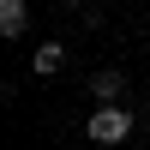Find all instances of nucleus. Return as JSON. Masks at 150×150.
<instances>
[{"mask_svg": "<svg viewBox=\"0 0 150 150\" xmlns=\"http://www.w3.org/2000/svg\"><path fill=\"white\" fill-rule=\"evenodd\" d=\"M84 138H90V144H126L132 138V114H126V108H96L90 126H84Z\"/></svg>", "mask_w": 150, "mask_h": 150, "instance_id": "1", "label": "nucleus"}, {"mask_svg": "<svg viewBox=\"0 0 150 150\" xmlns=\"http://www.w3.org/2000/svg\"><path fill=\"white\" fill-rule=\"evenodd\" d=\"M24 30H30V6H24V0H0V36L18 42Z\"/></svg>", "mask_w": 150, "mask_h": 150, "instance_id": "2", "label": "nucleus"}, {"mask_svg": "<svg viewBox=\"0 0 150 150\" xmlns=\"http://www.w3.org/2000/svg\"><path fill=\"white\" fill-rule=\"evenodd\" d=\"M120 90H126V78H120L114 66H108V72H96V78H90V96H96L102 108H114V96H120Z\"/></svg>", "mask_w": 150, "mask_h": 150, "instance_id": "3", "label": "nucleus"}, {"mask_svg": "<svg viewBox=\"0 0 150 150\" xmlns=\"http://www.w3.org/2000/svg\"><path fill=\"white\" fill-rule=\"evenodd\" d=\"M60 66H66V48L60 42H36V78H54Z\"/></svg>", "mask_w": 150, "mask_h": 150, "instance_id": "4", "label": "nucleus"}]
</instances>
